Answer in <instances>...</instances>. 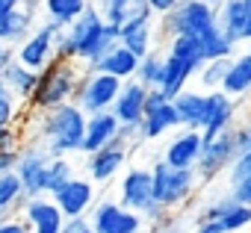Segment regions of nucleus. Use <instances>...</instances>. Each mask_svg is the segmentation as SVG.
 <instances>
[{"label":"nucleus","mask_w":251,"mask_h":233,"mask_svg":"<svg viewBox=\"0 0 251 233\" xmlns=\"http://www.w3.org/2000/svg\"><path fill=\"white\" fill-rule=\"evenodd\" d=\"M24 142H42L50 157L80 154L83 133H86V112L68 100L48 112H27L24 118Z\"/></svg>","instance_id":"1"},{"label":"nucleus","mask_w":251,"mask_h":233,"mask_svg":"<svg viewBox=\"0 0 251 233\" xmlns=\"http://www.w3.org/2000/svg\"><path fill=\"white\" fill-rule=\"evenodd\" d=\"M68 39L74 45V62L80 68L95 65L112 45H118V27L103 21V15L98 12V6L92 3L71 27H68Z\"/></svg>","instance_id":"2"},{"label":"nucleus","mask_w":251,"mask_h":233,"mask_svg":"<svg viewBox=\"0 0 251 233\" xmlns=\"http://www.w3.org/2000/svg\"><path fill=\"white\" fill-rule=\"evenodd\" d=\"M80 71L83 68L77 62L50 59L39 71V83H36V89H33V94L27 100V112H48V109H56V106L74 100Z\"/></svg>","instance_id":"3"},{"label":"nucleus","mask_w":251,"mask_h":233,"mask_svg":"<svg viewBox=\"0 0 251 233\" xmlns=\"http://www.w3.org/2000/svg\"><path fill=\"white\" fill-rule=\"evenodd\" d=\"M216 24V6L207 0H180V3L163 15H157V33L172 36H201Z\"/></svg>","instance_id":"4"},{"label":"nucleus","mask_w":251,"mask_h":233,"mask_svg":"<svg viewBox=\"0 0 251 233\" xmlns=\"http://www.w3.org/2000/svg\"><path fill=\"white\" fill-rule=\"evenodd\" d=\"M154 201L166 210H180L198 189L201 177L195 168H177V165H169L166 160H160L154 168Z\"/></svg>","instance_id":"5"},{"label":"nucleus","mask_w":251,"mask_h":233,"mask_svg":"<svg viewBox=\"0 0 251 233\" xmlns=\"http://www.w3.org/2000/svg\"><path fill=\"white\" fill-rule=\"evenodd\" d=\"M121 83H124V80H118V77H112V74H106V71L83 68V71H80V80H77L74 103H77L86 115L100 112V109H112V100L118 97Z\"/></svg>","instance_id":"6"},{"label":"nucleus","mask_w":251,"mask_h":233,"mask_svg":"<svg viewBox=\"0 0 251 233\" xmlns=\"http://www.w3.org/2000/svg\"><path fill=\"white\" fill-rule=\"evenodd\" d=\"M89 224L98 233H142L145 230V215L121 207L115 198H98L89 210Z\"/></svg>","instance_id":"7"},{"label":"nucleus","mask_w":251,"mask_h":233,"mask_svg":"<svg viewBox=\"0 0 251 233\" xmlns=\"http://www.w3.org/2000/svg\"><path fill=\"white\" fill-rule=\"evenodd\" d=\"M50 151L42 145V142H24L21 148V157H18V165H15V174L30 195H48V168H50Z\"/></svg>","instance_id":"8"},{"label":"nucleus","mask_w":251,"mask_h":233,"mask_svg":"<svg viewBox=\"0 0 251 233\" xmlns=\"http://www.w3.org/2000/svg\"><path fill=\"white\" fill-rule=\"evenodd\" d=\"M198 221H213L225 233H239V230H245L251 224V207L236 201L230 195V189H227V195H219V198H213V201H207L201 207Z\"/></svg>","instance_id":"9"},{"label":"nucleus","mask_w":251,"mask_h":233,"mask_svg":"<svg viewBox=\"0 0 251 233\" xmlns=\"http://www.w3.org/2000/svg\"><path fill=\"white\" fill-rule=\"evenodd\" d=\"M236 154H239V151H236L233 130L204 139L201 157H198V163H195L198 177H201V180H213V177H219L222 171H227V168H230V163H233V157H236Z\"/></svg>","instance_id":"10"},{"label":"nucleus","mask_w":251,"mask_h":233,"mask_svg":"<svg viewBox=\"0 0 251 233\" xmlns=\"http://www.w3.org/2000/svg\"><path fill=\"white\" fill-rule=\"evenodd\" d=\"M56 30H59V24H53V21L36 24L33 33L15 47V59L24 62V65L33 68V71H42V68L53 59V39H56ZM65 30H68V27H65Z\"/></svg>","instance_id":"11"},{"label":"nucleus","mask_w":251,"mask_h":233,"mask_svg":"<svg viewBox=\"0 0 251 233\" xmlns=\"http://www.w3.org/2000/svg\"><path fill=\"white\" fill-rule=\"evenodd\" d=\"M118 201L121 207H127L133 212H145L154 204V174L151 168L133 165L121 174L118 180Z\"/></svg>","instance_id":"12"},{"label":"nucleus","mask_w":251,"mask_h":233,"mask_svg":"<svg viewBox=\"0 0 251 233\" xmlns=\"http://www.w3.org/2000/svg\"><path fill=\"white\" fill-rule=\"evenodd\" d=\"M127 157H130V148H124L121 142L98 148V151L86 154V177L92 183H112L124 171V165H127Z\"/></svg>","instance_id":"13"},{"label":"nucleus","mask_w":251,"mask_h":233,"mask_svg":"<svg viewBox=\"0 0 251 233\" xmlns=\"http://www.w3.org/2000/svg\"><path fill=\"white\" fill-rule=\"evenodd\" d=\"M236 103H239V100H236V97H230V94H227V92H222V89L207 92L204 121H201V136H204V139L233 130V124H236Z\"/></svg>","instance_id":"14"},{"label":"nucleus","mask_w":251,"mask_h":233,"mask_svg":"<svg viewBox=\"0 0 251 233\" xmlns=\"http://www.w3.org/2000/svg\"><path fill=\"white\" fill-rule=\"evenodd\" d=\"M50 198L56 201V207L62 210L65 218H74V215H89L92 204L98 201V192H95V183L89 177H71L68 183H62L56 192H50Z\"/></svg>","instance_id":"15"},{"label":"nucleus","mask_w":251,"mask_h":233,"mask_svg":"<svg viewBox=\"0 0 251 233\" xmlns=\"http://www.w3.org/2000/svg\"><path fill=\"white\" fill-rule=\"evenodd\" d=\"M216 21L233 45H251V0H222Z\"/></svg>","instance_id":"16"},{"label":"nucleus","mask_w":251,"mask_h":233,"mask_svg":"<svg viewBox=\"0 0 251 233\" xmlns=\"http://www.w3.org/2000/svg\"><path fill=\"white\" fill-rule=\"evenodd\" d=\"M21 215L27 218V224L33 227V233H62L65 215L56 207V201L50 195H30L21 204Z\"/></svg>","instance_id":"17"},{"label":"nucleus","mask_w":251,"mask_h":233,"mask_svg":"<svg viewBox=\"0 0 251 233\" xmlns=\"http://www.w3.org/2000/svg\"><path fill=\"white\" fill-rule=\"evenodd\" d=\"M157 39H160V33H157V15L154 12H145V15H139V18L118 27V42L124 47H130L139 59L145 53H151L154 47H160Z\"/></svg>","instance_id":"18"},{"label":"nucleus","mask_w":251,"mask_h":233,"mask_svg":"<svg viewBox=\"0 0 251 233\" xmlns=\"http://www.w3.org/2000/svg\"><path fill=\"white\" fill-rule=\"evenodd\" d=\"M145 97H148V86H142L136 77L133 80H124L118 97L112 100V115L118 118V124H136V127H142Z\"/></svg>","instance_id":"19"},{"label":"nucleus","mask_w":251,"mask_h":233,"mask_svg":"<svg viewBox=\"0 0 251 233\" xmlns=\"http://www.w3.org/2000/svg\"><path fill=\"white\" fill-rule=\"evenodd\" d=\"M201 148H204V136L201 130H192V127H177V133L166 142L163 148V160L169 165H177V168H195L198 157H201Z\"/></svg>","instance_id":"20"},{"label":"nucleus","mask_w":251,"mask_h":233,"mask_svg":"<svg viewBox=\"0 0 251 233\" xmlns=\"http://www.w3.org/2000/svg\"><path fill=\"white\" fill-rule=\"evenodd\" d=\"M118 118L112 115V109H100V112H92L86 115V133H83V145H80V154H92L98 148H106L118 139Z\"/></svg>","instance_id":"21"},{"label":"nucleus","mask_w":251,"mask_h":233,"mask_svg":"<svg viewBox=\"0 0 251 233\" xmlns=\"http://www.w3.org/2000/svg\"><path fill=\"white\" fill-rule=\"evenodd\" d=\"M89 68H95V71H106V74H112V77H118V80H133L136 77V68H139V56L130 50V47H124L121 42L118 45H112L95 65H89Z\"/></svg>","instance_id":"22"},{"label":"nucleus","mask_w":251,"mask_h":233,"mask_svg":"<svg viewBox=\"0 0 251 233\" xmlns=\"http://www.w3.org/2000/svg\"><path fill=\"white\" fill-rule=\"evenodd\" d=\"M166 53V50H163ZM204 62H195V59H180V56H172V53H166V74H163V92L169 94V97H175V94H180L192 80H195V74H198V68H201Z\"/></svg>","instance_id":"23"},{"label":"nucleus","mask_w":251,"mask_h":233,"mask_svg":"<svg viewBox=\"0 0 251 233\" xmlns=\"http://www.w3.org/2000/svg\"><path fill=\"white\" fill-rule=\"evenodd\" d=\"M177 127H180L177 109H175V103L169 100V103H163V106H157V109L145 112L139 133H142V142H157V139H163V136L175 133Z\"/></svg>","instance_id":"24"},{"label":"nucleus","mask_w":251,"mask_h":233,"mask_svg":"<svg viewBox=\"0 0 251 233\" xmlns=\"http://www.w3.org/2000/svg\"><path fill=\"white\" fill-rule=\"evenodd\" d=\"M175 109H177V118H180V127H192V130H201V121H204V106H207V92L204 89H192L186 86L180 94L172 97Z\"/></svg>","instance_id":"25"},{"label":"nucleus","mask_w":251,"mask_h":233,"mask_svg":"<svg viewBox=\"0 0 251 233\" xmlns=\"http://www.w3.org/2000/svg\"><path fill=\"white\" fill-rule=\"evenodd\" d=\"M222 92H227L236 100L251 94V50H242V53H233L230 56V65H227Z\"/></svg>","instance_id":"26"},{"label":"nucleus","mask_w":251,"mask_h":233,"mask_svg":"<svg viewBox=\"0 0 251 233\" xmlns=\"http://www.w3.org/2000/svg\"><path fill=\"white\" fill-rule=\"evenodd\" d=\"M36 21H39V15L27 12L24 6H18V9L9 12V15H0V45H12V47H18V45L33 33Z\"/></svg>","instance_id":"27"},{"label":"nucleus","mask_w":251,"mask_h":233,"mask_svg":"<svg viewBox=\"0 0 251 233\" xmlns=\"http://www.w3.org/2000/svg\"><path fill=\"white\" fill-rule=\"evenodd\" d=\"M92 3L98 6V12L103 15V21L121 27V24H127L145 12H151L148 6V0H92Z\"/></svg>","instance_id":"28"},{"label":"nucleus","mask_w":251,"mask_h":233,"mask_svg":"<svg viewBox=\"0 0 251 233\" xmlns=\"http://www.w3.org/2000/svg\"><path fill=\"white\" fill-rule=\"evenodd\" d=\"M89 6H92V0H42V15H45V21L71 27Z\"/></svg>","instance_id":"29"},{"label":"nucleus","mask_w":251,"mask_h":233,"mask_svg":"<svg viewBox=\"0 0 251 233\" xmlns=\"http://www.w3.org/2000/svg\"><path fill=\"white\" fill-rule=\"evenodd\" d=\"M0 80H3L21 100H24V106H27V100H30V94H33V89H36V83H39V71H33V68H27L24 62H18V59H12L9 65H6V71L0 74Z\"/></svg>","instance_id":"30"},{"label":"nucleus","mask_w":251,"mask_h":233,"mask_svg":"<svg viewBox=\"0 0 251 233\" xmlns=\"http://www.w3.org/2000/svg\"><path fill=\"white\" fill-rule=\"evenodd\" d=\"M198 42H201V53H204V62L207 59H230L233 53H236V45L227 39V33L219 27V21L210 27V30H204L201 36H198Z\"/></svg>","instance_id":"31"},{"label":"nucleus","mask_w":251,"mask_h":233,"mask_svg":"<svg viewBox=\"0 0 251 233\" xmlns=\"http://www.w3.org/2000/svg\"><path fill=\"white\" fill-rule=\"evenodd\" d=\"M27 106L24 100L0 80V127H24Z\"/></svg>","instance_id":"32"},{"label":"nucleus","mask_w":251,"mask_h":233,"mask_svg":"<svg viewBox=\"0 0 251 233\" xmlns=\"http://www.w3.org/2000/svg\"><path fill=\"white\" fill-rule=\"evenodd\" d=\"M27 192L18 180L15 171H6L0 174V215H12V212H21V204H24Z\"/></svg>","instance_id":"33"},{"label":"nucleus","mask_w":251,"mask_h":233,"mask_svg":"<svg viewBox=\"0 0 251 233\" xmlns=\"http://www.w3.org/2000/svg\"><path fill=\"white\" fill-rule=\"evenodd\" d=\"M163 74H166V53L160 47H154L151 53H145L139 59V68H136V80L148 89H160L163 86Z\"/></svg>","instance_id":"34"},{"label":"nucleus","mask_w":251,"mask_h":233,"mask_svg":"<svg viewBox=\"0 0 251 233\" xmlns=\"http://www.w3.org/2000/svg\"><path fill=\"white\" fill-rule=\"evenodd\" d=\"M227 65H230V59H207V62L198 68L195 83H198L204 92H216V89H222L225 74H227Z\"/></svg>","instance_id":"35"},{"label":"nucleus","mask_w":251,"mask_h":233,"mask_svg":"<svg viewBox=\"0 0 251 233\" xmlns=\"http://www.w3.org/2000/svg\"><path fill=\"white\" fill-rule=\"evenodd\" d=\"M166 53L180 56V59H195V62H204L201 42H198L195 36H172V39H166Z\"/></svg>","instance_id":"36"},{"label":"nucleus","mask_w":251,"mask_h":233,"mask_svg":"<svg viewBox=\"0 0 251 233\" xmlns=\"http://www.w3.org/2000/svg\"><path fill=\"white\" fill-rule=\"evenodd\" d=\"M74 174H77V168L71 165L68 157H53V160H50V168H48V195L56 192L62 183H68Z\"/></svg>","instance_id":"37"},{"label":"nucleus","mask_w":251,"mask_h":233,"mask_svg":"<svg viewBox=\"0 0 251 233\" xmlns=\"http://www.w3.org/2000/svg\"><path fill=\"white\" fill-rule=\"evenodd\" d=\"M245 177H251V151H239V154L233 157V163H230V168H227V186H230V183H239V180H245Z\"/></svg>","instance_id":"38"},{"label":"nucleus","mask_w":251,"mask_h":233,"mask_svg":"<svg viewBox=\"0 0 251 233\" xmlns=\"http://www.w3.org/2000/svg\"><path fill=\"white\" fill-rule=\"evenodd\" d=\"M53 59H62V62H74V45L68 39V30L59 27L56 30V39H53Z\"/></svg>","instance_id":"39"},{"label":"nucleus","mask_w":251,"mask_h":233,"mask_svg":"<svg viewBox=\"0 0 251 233\" xmlns=\"http://www.w3.org/2000/svg\"><path fill=\"white\" fill-rule=\"evenodd\" d=\"M0 233H33L24 215H0Z\"/></svg>","instance_id":"40"},{"label":"nucleus","mask_w":251,"mask_h":233,"mask_svg":"<svg viewBox=\"0 0 251 233\" xmlns=\"http://www.w3.org/2000/svg\"><path fill=\"white\" fill-rule=\"evenodd\" d=\"M233 139H236V151H251V121L233 124Z\"/></svg>","instance_id":"41"},{"label":"nucleus","mask_w":251,"mask_h":233,"mask_svg":"<svg viewBox=\"0 0 251 233\" xmlns=\"http://www.w3.org/2000/svg\"><path fill=\"white\" fill-rule=\"evenodd\" d=\"M230 195H233L236 201H242V204L251 207V177H245V180H239V183H230Z\"/></svg>","instance_id":"42"},{"label":"nucleus","mask_w":251,"mask_h":233,"mask_svg":"<svg viewBox=\"0 0 251 233\" xmlns=\"http://www.w3.org/2000/svg\"><path fill=\"white\" fill-rule=\"evenodd\" d=\"M18 157H21V148H12V151H0V174H6V171H15V165H18Z\"/></svg>","instance_id":"43"},{"label":"nucleus","mask_w":251,"mask_h":233,"mask_svg":"<svg viewBox=\"0 0 251 233\" xmlns=\"http://www.w3.org/2000/svg\"><path fill=\"white\" fill-rule=\"evenodd\" d=\"M172 97L163 92V89H148V97H145V112H151V109H157V106H163V103H169Z\"/></svg>","instance_id":"44"},{"label":"nucleus","mask_w":251,"mask_h":233,"mask_svg":"<svg viewBox=\"0 0 251 233\" xmlns=\"http://www.w3.org/2000/svg\"><path fill=\"white\" fill-rule=\"evenodd\" d=\"M177 3H180V0H148V6H151V12H154V15L169 12V9H175Z\"/></svg>","instance_id":"45"},{"label":"nucleus","mask_w":251,"mask_h":233,"mask_svg":"<svg viewBox=\"0 0 251 233\" xmlns=\"http://www.w3.org/2000/svg\"><path fill=\"white\" fill-rule=\"evenodd\" d=\"M172 218H175V215H169L166 221H160V224H154V227H151V233H183V230H180V227H177V224H175Z\"/></svg>","instance_id":"46"},{"label":"nucleus","mask_w":251,"mask_h":233,"mask_svg":"<svg viewBox=\"0 0 251 233\" xmlns=\"http://www.w3.org/2000/svg\"><path fill=\"white\" fill-rule=\"evenodd\" d=\"M15 59V47L12 45H0V74L6 71V65Z\"/></svg>","instance_id":"47"},{"label":"nucleus","mask_w":251,"mask_h":233,"mask_svg":"<svg viewBox=\"0 0 251 233\" xmlns=\"http://www.w3.org/2000/svg\"><path fill=\"white\" fill-rule=\"evenodd\" d=\"M21 6V0H0V15H9Z\"/></svg>","instance_id":"48"},{"label":"nucleus","mask_w":251,"mask_h":233,"mask_svg":"<svg viewBox=\"0 0 251 233\" xmlns=\"http://www.w3.org/2000/svg\"><path fill=\"white\" fill-rule=\"evenodd\" d=\"M195 233H225L219 224H213V221H198V230Z\"/></svg>","instance_id":"49"},{"label":"nucleus","mask_w":251,"mask_h":233,"mask_svg":"<svg viewBox=\"0 0 251 233\" xmlns=\"http://www.w3.org/2000/svg\"><path fill=\"white\" fill-rule=\"evenodd\" d=\"M74 233H98V230H95L92 224H86V227H80V230H74Z\"/></svg>","instance_id":"50"},{"label":"nucleus","mask_w":251,"mask_h":233,"mask_svg":"<svg viewBox=\"0 0 251 233\" xmlns=\"http://www.w3.org/2000/svg\"><path fill=\"white\" fill-rule=\"evenodd\" d=\"M207 3H213V6H219V3H222V0H207Z\"/></svg>","instance_id":"51"}]
</instances>
